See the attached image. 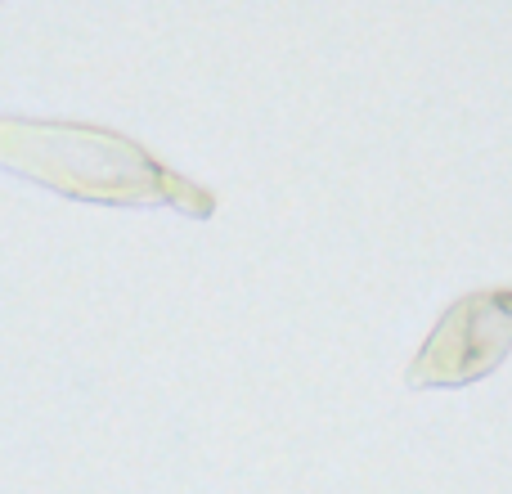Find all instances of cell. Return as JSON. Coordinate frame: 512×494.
I'll return each mask as SVG.
<instances>
[{"mask_svg":"<svg viewBox=\"0 0 512 494\" xmlns=\"http://www.w3.org/2000/svg\"><path fill=\"white\" fill-rule=\"evenodd\" d=\"M0 171L41 185L72 203L95 207H176L194 221H212L216 194L171 171L140 140L95 122L0 113Z\"/></svg>","mask_w":512,"mask_h":494,"instance_id":"obj_1","label":"cell"},{"mask_svg":"<svg viewBox=\"0 0 512 494\" xmlns=\"http://www.w3.org/2000/svg\"><path fill=\"white\" fill-rule=\"evenodd\" d=\"M512 355V288L463 292L405 369L409 391H454L490 378Z\"/></svg>","mask_w":512,"mask_h":494,"instance_id":"obj_2","label":"cell"}]
</instances>
